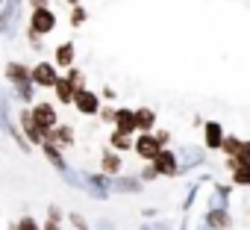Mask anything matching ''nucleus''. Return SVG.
<instances>
[{
    "label": "nucleus",
    "instance_id": "nucleus-1",
    "mask_svg": "<svg viewBox=\"0 0 250 230\" xmlns=\"http://www.w3.org/2000/svg\"><path fill=\"white\" fill-rule=\"evenodd\" d=\"M133 148H136V154H139L142 160H147V162H153V157H156V154L162 151V142H159L156 136H150V133H145V136H139V139H136V145H133Z\"/></svg>",
    "mask_w": 250,
    "mask_h": 230
},
{
    "label": "nucleus",
    "instance_id": "nucleus-2",
    "mask_svg": "<svg viewBox=\"0 0 250 230\" xmlns=\"http://www.w3.org/2000/svg\"><path fill=\"white\" fill-rule=\"evenodd\" d=\"M56 27V15L47 6H36L33 12V33H50Z\"/></svg>",
    "mask_w": 250,
    "mask_h": 230
},
{
    "label": "nucleus",
    "instance_id": "nucleus-3",
    "mask_svg": "<svg viewBox=\"0 0 250 230\" xmlns=\"http://www.w3.org/2000/svg\"><path fill=\"white\" fill-rule=\"evenodd\" d=\"M74 103H77V109H80L83 115H94V112L100 109L97 94H94V92H88V89H80V92L74 94Z\"/></svg>",
    "mask_w": 250,
    "mask_h": 230
},
{
    "label": "nucleus",
    "instance_id": "nucleus-4",
    "mask_svg": "<svg viewBox=\"0 0 250 230\" xmlns=\"http://www.w3.org/2000/svg\"><path fill=\"white\" fill-rule=\"evenodd\" d=\"M33 80H36V86H56L59 83V74H56V68L50 62H39L33 68Z\"/></svg>",
    "mask_w": 250,
    "mask_h": 230
},
{
    "label": "nucleus",
    "instance_id": "nucleus-5",
    "mask_svg": "<svg viewBox=\"0 0 250 230\" xmlns=\"http://www.w3.org/2000/svg\"><path fill=\"white\" fill-rule=\"evenodd\" d=\"M33 121H36L39 127H44V130H53V124H56V109H53L50 103H39V106L33 109Z\"/></svg>",
    "mask_w": 250,
    "mask_h": 230
},
{
    "label": "nucleus",
    "instance_id": "nucleus-6",
    "mask_svg": "<svg viewBox=\"0 0 250 230\" xmlns=\"http://www.w3.org/2000/svg\"><path fill=\"white\" fill-rule=\"evenodd\" d=\"M153 165H156V171L159 174H177V157L171 154V151H159L156 157H153Z\"/></svg>",
    "mask_w": 250,
    "mask_h": 230
},
{
    "label": "nucleus",
    "instance_id": "nucleus-7",
    "mask_svg": "<svg viewBox=\"0 0 250 230\" xmlns=\"http://www.w3.org/2000/svg\"><path fill=\"white\" fill-rule=\"evenodd\" d=\"M115 127H118L121 133H136V130H139L136 112H130V109H118V115H115Z\"/></svg>",
    "mask_w": 250,
    "mask_h": 230
},
{
    "label": "nucleus",
    "instance_id": "nucleus-8",
    "mask_svg": "<svg viewBox=\"0 0 250 230\" xmlns=\"http://www.w3.org/2000/svg\"><path fill=\"white\" fill-rule=\"evenodd\" d=\"M224 139H227V136L221 133L218 124H206V148H212V151H215V148H224Z\"/></svg>",
    "mask_w": 250,
    "mask_h": 230
},
{
    "label": "nucleus",
    "instance_id": "nucleus-9",
    "mask_svg": "<svg viewBox=\"0 0 250 230\" xmlns=\"http://www.w3.org/2000/svg\"><path fill=\"white\" fill-rule=\"evenodd\" d=\"M56 94H59V100H62V103H71V100H74V94H77V89H74V83L65 77V80H59V83H56Z\"/></svg>",
    "mask_w": 250,
    "mask_h": 230
},
{
    "label": "nucleus",
    "instance_id": "nucleus-10",
    "mask_svg": "<svg viewBox=\"0 0 250 230\" xmlns=\"http://www.w3.org/2000/svg\"><path fill=\"white\" fill-rule=\"evenodd\" d=\"M56 62L59 65H74V45H62V47H56Z\"/></svg>",
    "mask_w": 250,
    "mask_h": 230
},
{
    "label": "nucleus",
    "instance_id": "nucleus-11",
    "mask_svg": "<svg viewBox=\"0 0 250 230\" xmlns=\"http://www.w3.org/2000/svg\"><path fill=\"white\" fill-rule=\"evenodd\" d=\"M136 121H139V130H150L153 127V109H139L136 112Z\"/></svg>",
    "mask_w": 250,
    "mask_h": 230
},
{
    "label": "nucleus",
    "instance_id": "nucleus-12",
    "mask_svg": "<svg viewBox=\"0 0 250 230\" xmlns=\"http://www.w3.org/2000/svg\"><path fill=\"white\" fill-rule=\"evenodd\" d=\"M6 74H9V80H18V86H27V80L33 77V74H27V68H21V65H9Z\"/></svg>",
    "mask_w": 250,
    "mask_h": 230
},
{
    "label": "nucleus",
    "instance_id": "nucleus-13",
    "mask_svg": "<svg viewBox=\"0 0 250 230\" xmlns=\"http://www.w3.org/2000/svg\"><path fill=\"white\" fill-rule=\"evenodd\" d=\"M112 145H115V148H121V151H127V148H130V145H136V142H133V136H130V133L115 130V133H112Z\"/></svg>",
    "mask_w": 250,
    "mask_h": 230
},
{
    "label": "nucleus",
    "instance_id": "nucleus-14",
    "mask_svg": "<svg viewBox=\"0 0 250 230\" xmlns=\"http://www.w3.org/2000/svg\"><path fill=\"white\" fill-rule=\"evenodd\" d=\"M118 168H121V160H118L115 154H106V157H103V171H112V174H115Z\"/></svg>",
    "mask_w": 250,
    "mask_h": 230
},
{
    "label": "nucleus",
    "instance_id": "nucleus-15",
    "mask_svg": "<svg viewBox=\"0 0 250 230\" xmlns=\"http://www.w3.org/2000/svg\"><path fill=\"white\" fill-rule=\"evenodd\" d=\"M68 80L74 83V89H77V92H80V89H85V77H83L77 68H71V71H68Z\"/></svg>",
    "mask_w": 250,
    "mask_h": 230
},
{
    "label": "nucleus",
    "instance_id": "nucleus-16",
    "mask_svg": "<svg viewBox=\"0 0 250 230\" xmlns=\"http://www.w3.org/2000/svg\"><path fill=\"white\" fill-rule=\"evenodd\" d=\"M224 151H227V154H229V157H235V154H238V151H241V142H238V139H232V136H229V139H224Z\"/></svg>",
    "mask_w": 250,
    "mask_h": 230
},
{
    "label": "nucleus",
    "instance_id": "nucleus-17",
    "mask_svg": "<svg viewBox=\"0 0 250 230\" xmlns=\"http://www.w3.org/2000/svg\"><path fill=\"white\" fill-rule=\"evenodd\" d=\"M235 160H238V162H247V165H250V142H241V151L235 154Z\"/></svg>",
    "mask_w": 250,
    "mask_h": 230
},
{
    "label": "nucleus",
    "instance_id": "nucleus-18",
    "mask_svg": "<svg viewBox=\"0 0 250 230\" xmlns=\"http://www.w3.org/2000/svg\"><path fill=\"white\" fill-rule=\"evenodd\" d=\"M209 221H212L215 227H227V224H229V218H227V215H221V212H212V215H209Z\"/></svg>",
    "mask_w": 250,
    "mask_h": 230
},
{
    "label": "nucleus",
    "instance_id": "nucleus-19",
    "mask_svg": "<svg viewBox=\"0 0 250 230\" xmlns=\"http://www.w3.org/2000/svg\"><path fill=\"white\" fill-rule=\"evenodd\" d=\"M18 230H39V227H36V221H33V218H24Z\"/></svg>",
    "mask_w": 250,
    "mask_h": 230
},
{
    "label": "nucleus",
    "instance_id": "nucleus-20",
    "mask_svg": "<svg viewBox=\"0 0 250 230\" xmlns=\"http://www.w3.org/2000/svg\"><path fill=\"white\" fill-rule=\"evenodd\" d=\"M100 115H103V121H115V115H118V112H115V109H103Z\"/></svg>",
    "mask_w": 250,
    "mask_h": 230
},
{
    "label": "nucleus",
    "instance_id": "nucleus-21",
    "mask_svg": "<svg viewBox=\"0 0 250 230\" xmlns=\"http://www.w3.org/2000/svg\"><path fill=\"white\" fill-rule=\"evenodd\" d=\"M83 18H85V12H83V9H74V24H80Z\"/></svg>",
    "mask_w": 250,
    "mask_h": 230
},
{
    "label": "nucleus",
    "instance_id": "nucleus-22",
    "mask_svg": "<svg viewBox=\"0 0 250 230\" xmlns=\"http://www.w3.org/2000/svg\"><path fill=\"white\" fill-rule=\"evenodd\" d=\"M44 230H59V227H56V224L50 221V224H44Z\"/></svg>",
    "mask_w": 250,
    "mask_h": 230
},
{
    "label": "nucleus",
    "instance_id": "nucleus-23",
    "mask_svg": "<svg viewBox=\"0 0 250 230\" xmlns=\"http://www.w3.org/2000/svg\"><path fill=\"white\" fill-rule=\"evenodd\" d=\"M33 3H36V6H44V0H33Z\"/></svg>",
    "mask_w": 250,
    "mask_h": 230
}]
</instances>
